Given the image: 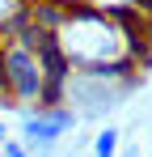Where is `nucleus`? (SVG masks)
I'll return each instance as SVG.
<instances>
[{
  "label": "nucleus",
  "mask_w": 152,
  "mask_h": 157,
  "mask_svg": "<svg viewBox=\"0 0 152 157\" xmlns=\"http://www.w3.org/2000/svg\"><path fill=\"white\" fill-rule=\"evenodd\" d=\"M59 34V47L68 55L72 72H85V68H110V64H131V51H127V34L118 17H106L89 4H76L68 9L63 26L55 30ZM135 68V64H131Z\"/></svg>",
  "instance_id": "f257e3e1"
},
{
  "label": "nucleus",
  "mask_w": 152,
  "mask_h": 157,
  "mask_svg": "<svg viewBox=\"0 0 152 157\" xmlns=\"http://www.w3.org/2000/svg\"><path fill=\"white\" fill-rule=\"evenodd\" d=\"M76 128V110L72 106H51V110H25L21 115V136H25V153L30 157H51L59 149V136Z\"/></svg>",
  "instance_id": "f03ea898"
},
{
  "label": "nucleus",
  "mask_w": 152,
  "mask_h": 157,
  "mask_svg": "<svg viewBox=\"0 0 152 157\" xmlns=\"http://www.w3.org/2000/svg\"><path fill=\"white\" fill-rule=\"evenodd\" d=\"M0 72H4V81H9V94H13L17 102H30V106H38V94H42L47 77H42L38 59H34V55L25 51V47L9 43V47L0 51Z\"/></svg>",
  "instance_id": "7ed1b4c3"
},
{
  "label": "nucleus",
  "mask_w": 152,
  "mask_h": 157,
  "mask_svg": "<svg viewBox=\"0 0 152 157\" xmlns=\"http://www.w3.org/2000/svg\"><path fill=\"white\" fill-rule=\"evenodd\" d=\"M93 157H118V128H106L93 136Z\"/></svg>",
  "instance_id": "20e7f679"
},
{
  "label": "nucleus",
  "mask_w": 152,
  "mask_h": 157,
  "mask_svg": "<svg viewBox=\"0 0 152 157\" xmlns=\"http://www.w3.org/2000/svg\"><path fill=\"white\" fill-rule=\"evenodd\" d=\"M89 9H97L106 17H127V13H135V0H89Z\"/></svg>",
  "instance_id": "39448f33"
},
{
  "label": "nucleus",
  "mask_w": 152,
  "mask_h": 157,
  "mask_svg": "<svg viewBox=\"0 0 152 157\" xmlns=\"http://www.w3.org/2000/svg\"><path fill=\"white\" fill-rule=\"evenodd\" d=\"M0 157H30V153H25L21 140H4V144H0Z\"/></svg>",
  "instance_id": "423d86ee"
},
{
  "label": "nucleus",
  "mask_w": 152,
  "mask_h": 157,
  "mask_svg": "<svg viewBox=\"0 0 152 157\" xmlns=\"http://www.w3.org/2000/svg\"><path fill=\"white\" fill-rule=\"evenodd\" d=\"M21 4H25V0H0V21H9V17H13Z\"/></svg>",
  "instance_id": "0eeeda50"
},
{
  "label": "nucleus",
  "mask_w": 152,
  "mask_h": 157,
  "mask_svg": "<svg viewBox=\"0 0 152 157\" xmlns=\"http://www.w3.org/2000/svg\"><path fill=\"white\" fill-rule=\"evenodd\" d=\"M9 43H13V30H9V21H0V51H4Z\"/></svg>",
  "instance_id": "6e6552de"
},
{
  "label": "nucleus",
  "mask_w": 152,
  "mask_h": 157,
  "mask_svg": "<svg viewBox=\"0 0 152 157\" xmlns=\"http://www.w3.org/2000/svg\"><path fill=\"white\" fill-rule=\"evenodd\" d=\"M51 4H59V9H76V4H89V0H51Z\"/></svg>",
  "instance_id": "1a4fd4ad"
},
{
  "label": "nucleus",
  "mask_w": 152,
  "mask_h": 157,
  "mask_svg": "<svg viewBox=\"0 0 152 157\" xmlns=\"http://www.w3.org/2000/svg\"><path fill=\"white\" fill-rule=\"evenodd\" d=\"M4 140H9V128H4V119H0V144H4Z\"/></svg>",
  "instance_id": "9d476101"
},
{
  "label": "nucleus",
  "mask_w": 152,
  "mask_h": 157,
  "mask_svg": "<svg viewBox=\"0 0 152 157\" xmlns=\"http://www.w3.org/2000/svg\"><path fill=\"white\" fill-rule=\"evenodd\" d=\"M148 157H152V153H148Z\"/></svg>",
  "instance_id": "9b49d317"
}]
</instances>
